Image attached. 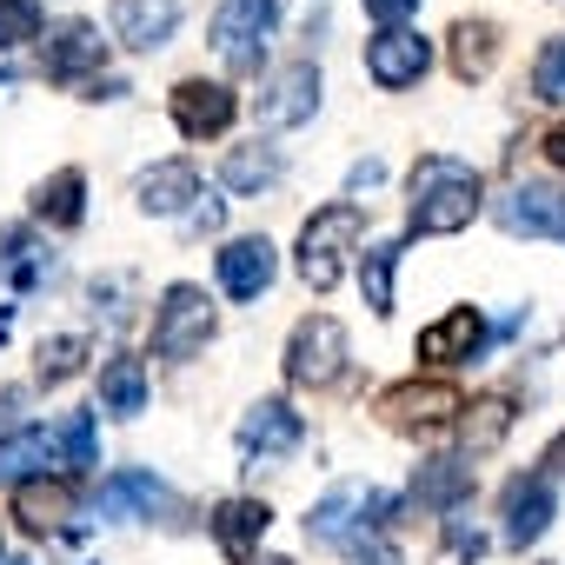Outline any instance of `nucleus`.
Segmentation results:
<instances>
[{
  "mask_svg": "<svg viewBox=\"0 0 565 565\" xmlns=\"http://www.w3.org/2000/svg\"><path fill=\"white\" fill-rule=\"evenodd\" d=\"M406 186H413V233H426V239H446V233L472 226V213L486 206L479 200L486 180L466 160H452V153H419Z\"/></svg>",
  "mask_w": 565,
  "mask_h": 565,
  "instance_id": "nucleus-1",
  "label": "nucleus"
},
{
  "mask_svg": "<svg viewBox=\"0 0 565 565\" xmlns=\"http://www.w3.org/2000/svg\"><path fill=\"white\" fill-rule=\"evenodd\" d=\"M353 239H360V206H320L313 220H307V233H300V279L313 294H333L340 287V273H347V253H353Z\"/></svg>",
  "mask_w": 565,
  "mask_h": 565,
  "instance_id": "nucleus-2",
  "label": "nucleus"
},
{
  "mask_svg": "<svg viewBox=\"0 0 565 565\" xmlns=\"http://www.w3.org/2000/svg\"><path fill=\"white\" fill-rule=\"evenodd\" d=\"M273 28H279V0H220L213 8V54L233 74H259Z\"/></svg>",
  "mask_w": 565,
  "mask_h": 565,
  "instance_id": "nucleus-3",
  "label": "nucleus"
},
{
  "mask_svg": "<svg viewBox=\"0 0 565 565\" xmlns=\"http://www.w3.org/2000/svg\"><path fill=\"white\" fill-rule=\"evenodd\" d=\"M393 519V499L380 492V486H333L313 512H307V532L320 539V545H360L366 532H380Z\"/></svg>",
  "mask_w": 565,
  "mask_h": 565,
  "instance_id": "nucleus-4",
  "label": "nucleus"
},
{
  "mask_svg": "<svg viewBox=\"0 0 565 565\" xmlns=\"http://www.w3.org/2000/svg\"><path fill=\"white\" fill-rule=\"evenodd\" d=\"M206 340H213V300L180 279V287L160 294V313H153V353H160V360H193V353H206Z\"/></svg>",
  "mask_w": 565,
  "mask_h": 565,
  "instance_id": "nucleus-5",
  "label": "nucleus"
},
{
  "mask_svg": "<svg viewBox=\"0 0 565 565\" xmlns=\"http://www.w3.org/2000/svg\"><path fill=\"white\" fill-rule=\"evenodd\" d=\"M347 373V327L333 313H307L287 333V380L294 386H333Z\"/></svg>",
  "mask_w": 565,
  "mask_h": 565,
  "instance_id": "nucleus-6",
  "label": "nucleus"
},
{
  "mask_svg": "<svg viewBox=\"0 0 565 565\" xmlns=\"http://www.w3.org/2000/svg\"><path fill=\"white\" fill-rule=\"evenodd\" d=\"M253 114H259V127H307L313 114H320V67L313 61H294V67H273L266 81H259V100H253Z\"/></svg>",
  "mask_w": 565,
  "mask_h": 565,
  "instance_id": "nucleus-7",
  "label": "nucleus"
},
{
  "mask_svg": "<svg viewBox=\"0 0 565 565\" xmlns=\"http://www.w3.org/2000/svg\"><path fill=\"white\" fill-rule=\"evenodd\" d=\"M380 413L399 426V433H439V426H452L459 413H466V399H459V386H446V380H406V386H393L386 399H380Z\"/></svg>",
  "mask_w": 565,
  "mask_h": 565,
  "instance_id": "nucleus-8",
  "label": "nucleus"
},
{
  "mask_svg": "<svg viewBox=\"0 0 565 565\" xmlns=\"http://www.w3.org/2000/svg\"><path fill=\"white\" fill-rule=\"evenodd\" d=\"M167 107H173V127L186 134V140H213V134H226L233 127V114H239V100H233V87L226 81H180L173 94H167Z\"/></svg>",
  "mask_w": 565,
  "mask_h": 565,
  "instance_id": "nucleus-9",
  "label": "nucleus"
},
{
  "mask_svg": "<svg viewBox=\"0 0 565 565\" xmlns=\"http://www.w3.org/2000/svg\"><path fill=\"white\" fill-rule=\"evenodd\" d=\"M499 220H505V233L558 239V246H565V186H552V180H519V186L499 200Z\"/></svg>",
  "mask_w": 565,
  "mask_h": 565,
  "instance_id": "nucleus-10",
  "label": "nucleus"
},
{
  "mask_svg": "<svg viewBox=\"0 0 565 565\" xmlns=\"http://www.w3.org/2000/svg\"><path fill=\"white\" fill-rule=\"evenodd\" d=\"M426 67H433V47H426L413 28H386V34L366 41V74H373L386 94H406Z\"/></svg>",
  "mask_w": 565,
  "mask_h": 565,
  "instance_id": "nucleus-11",
  "label": "nucleus"
},
{
  "mask_svg": "<svg viewBox=\"0 0 565 565\" xmlns=\"http://www.w3.org/2000/svg\"><path fill=\"white\" fill-rule=\"evenodd\" d=\"M273 273H279V259H273V239L266 233L226 239V253H220V287H226V300H259L273 287Z\"/></svg>",
  "mask_w": 565,
  "mask_h": 565,
  "instance_id": "nucleus-12",
  "label": "nucleus"
},
{
  "mask_svg": "<svg viewBox=\"0 0 565 565\" xmlns=\"http://www.w3.org/2000/svg\"><path fill=\"white\" fill-rule=\"evenodd\" d=\"M300 439H307V426H300V413L287 399H259L239 419V452L246 459H279V452H294Z\"/></svg>",
  "mask_w": 565,
  "mask_h": 565,
  "instance_id": "nucleus-13",
  "label": "nucleus"
},
{
  "mask_svg": "<svg viewBox=\"0 0 565 565\" xmlns=\"http://www.w3.org/2000/svg\"><path fill=\"white\" fill-rule=\"evenodd\" d=\"M41 54H47V81H87V74H100V61H107V41H100V28L94 21H67V28H54L47 41H41Z\"/></svg>",
  "mask_w": 565,
  "mask_h": 565,
  "instance_id": "nucleus-14",
  "label": "nucleus"
},
{
  "mask_svg": "<svg viewBox=\"0 0 565 565\" xmlns=\"http://www.w3.org/2000/svg\"><path fill=\"white\" fill-rule=\"evenodd\" d=\"M173 28H180V0H114V41L134 54L167 47Z\"/></svg>",
  "mask_w": 565,
  "mask_h": 565,
  "instance_id": "nucleus-15",
  "label": "nucleus"
},
{
  "mask_svg": "<svg viewBox=\"0 0 565 565\" xmlns=\"http://www.w3.org/2000/svg\"><path fill=\"white\" fill-rule=\"evenodd\" d=\"M193 200H200L193 160H160V167H147V173L134 180V206H140V213H186Z\"/></svg>",
  "mask_w": 565,
  "mask_h": 565,
  "instance_id": "nucleus-16",
  "label": "nucleus"
},
{
  "mask_svg": "<svg viewBox=\"0 0 565 565\" xmlns=\"http://www.w3.org/2000/svg\"><path fill=\"white\" fill-rule=\"evenodd\" d=\"M466 492H472V459H466V452H433V459L413 472V499L433 505V512H459Z\"/></svg>",
  "mask_w": 565,
  "mask_h": 565,
  "instance_id": "nucleus-17",
  "label": "nucleus"
},
{
  "mask_svg": "<svg viewBox=\"0 0 565 565\" xmlns=\"http://www.w3.org/2000/svg\"><path fill=\"white\" fill-rule=\"evenodd\" d=\"M266 525H273V512H266V499H220L213 505V539H220V552L226 558H253V545L266 539Z\"/></svg>",
  "mask_w": 565,
  "mask_h": 565,
  "instance_id": "nucleus-18",
  "label": "nucleus"
},
{
  "mask_svg": "<svg viewBox=\"0 0 565 565\" xmlns=\"http://www.w3.org/2000/svg\"><path fill=\"white\" fill-rule=\"evenodd\" d=\"M479 340H486V320H479L472 307H452L446 320H433V327L419 333V360L452 366V360H472V353H479Z\"/></svg>",
  "mask_w": 565,
  "mask_h": 565,
  "instance_id": "nucleus-19",
  "label": "nucleus"
},
{
  "mask_svg": "<svg viewBox=\"0 0 565 565\" xmlns=\"http://www.w3.org/2000/svg\"><path fill=\"white\" fill-rule=\"evenodd\" d=\"M100 512L107 519H153V512H173V492L153 472H114L100 486Z\"/></svg>",
  "mask_w": 565,
  "mask_h": 565,
  "instance_id": "nucleus-20",
  "label": "nucleus"
},
{
  "mask_svg": "<svg viewBox=\"0 0 565 565\" xmlns=\"http://www.w3.org/2000/svg\"><path fill=\"white\" fill-rule=\"evenodd\" d=\"M545 525H552V479H512L505 486V539L512 545H532V539H545Z\"/></svg>",
  "mask_w": 565,
  "mask_h": 565,
  "instance_id": "nucleus-21",
  "label": "nucleus"
},
{
  "mask_svg": "<svg viewBox=\"0 0 565 565\" xmlns=\"http://www.w3.org/2000/svg\"><path fill=\"white\" fill-rule=\"evenodd\" d=\"M74 505H81V492H74V479H28L21 492H14V512H21V525L28 532H61L67 519H74Z\"/></svg>",
  "mask_w": 565,
  "mask_h": 565,
  "instance_id": "nucleus-22",
  "label": "nucleus"
},
{
  "mask_svg": "<svg viewBox=\"0 0 565 565\" xmlns=\"http://www.w3.org/2000/svg\"><path fill=\"white\" fill-rule=\"evenodd\" d=\"M100 406H107L114 419H140V413H147V366H140L134 353H114V360L100 366Z\"/></svg>",
  "mask_w": 565,
  "mask_h": 565,
  "instance_id": "nucleus-23",
  "label": "nucleus"
},
{
  "mask_svg": "<svg viewBox=\"0 0 565 565\" xmlns=\"http://www.w3.org/2000/svg\"><path fill=\"white\" fill-rule=\"evenodd\" d=\"M34 213L47 226H81V213H87V173L81 167H61L54 180H41L34 186Z\"/></svg>",
  "mask_w": 565,
  "mask_h": 565,
  "instance_id": "nucleus-24",
  "label": "nucleus"
},
{
  "mask_svg": "<svg viewBox=\"0 0 565 565\" xmlns=\"http://www.w3.org/2000/svg\"><path fill=\"white\" fill-rule=\"evenodd\" d=\"M279 173H287V160H279V147H233L226 153V167H220V180L233 186V193H266V186H279Z\"/></svg>",
  "mask_w": 565,
  "mask_h": 565,
  "instance_id": "nucleus-25",
  "label": "nucleus"
},
{
  "mask_svg": "<svg viewBox=\"0 0 565 565\" xmlns=\"http://www.w3.org/2000/svg\"><path fill=\"white\" fill-rule=\"evenodd\" d=\"M492 61H499L492 21H459V28H452V74H459V81H486Z\"/></svg>",
  "mask_w": 565,
  "mask_h": 565,
  "instance_id": "nucleus-26",
  "label": "nucleus"
},
{
  "mask_svg": "<svg viewBox=\"0 0 565 565\" xmlns=\"http://www.w3.org/2000/svg\"><path fill=\"white\" fill-rule=\"evenodd\" d=\"M41 466H54V439L34 426V433H8V439H0V479H8V486H28Z\"/></svg>",
  "mask_w": 565,
  "mask_h": 565,
  "instance_id": "nucleus-27",
  "label": "nucleus"
},
{
  "mask_svg": "<svg viewBox=\"0 0 565 565\" xmlns=\"http://www.w3.org/2000/svg\"><path fill=\"white\" fill-rule=\"evenodd\" d=\"M505 433H512V399L505 393H486V399L466 406V459L472 452H492Z\"/></svg>",
  "mask_w": 565,
  "mask_h": 565,
  "instance_id": "nucleus-28",
  "label": "nucleus"
},
{
  "mask_svg": "<svg viewBox=\"0 0 565 565\" xmlns=\"http://www.w3.org/2000/svg\"><path fill=\"white\" fill-rule=\"evenodd\" d=\"M393 266H399V239H373L366 259H360V279H366V307L386 320L393 313Z\"/></svg>",
  "mask_w": 565,
  "mask_h": 565,
  "instance_id": "nucleus-29",
  "label": "nucleus"
},
{
  "mask_svg": "<svg viewBox=\"0 0 565 565\" xmlns=\"http://www.w3.org/2000/svg\"><path fill=\"white\" fill-rule=\"evenodd\" d=\"M0 259H8V273H14V287H34L41 273H54V253H41L28 233H0Z\"/></svg>",
  "mask_w": 565,
  "mask_h": 565,
  "instance_id": "nucleus-30",
  "label": "nucleus"
},
{
  "mask_svg": "<svg viewBox=\"0 0 565 565\" xmlns=\"http://www.w3.org/2000/svg\"><path fill=\"white\" fill-rule=\"evenodd\" d=\"M54 446L67 452V466H74V472H94V466H100V446H94V413H67V419H61V433H54Z\"/></svg>",
  "mask_w": 565,
  "mask_h": 565,
  "instance_id": "nucleus-31",
  "label": "nucleus"
},
{
  "mask_svg": "<svg viewBox=\"0 0 565 565\" xmlns=\"http://www.w3.org/2000/svg\"><path fill=\"white\" fill-rule=\"evenodd\" d=\"M479 552H486V532H479L466 512H452V519H446V539H439V552H433V565H479Z\"/></svg>",
  "mask_w": 565,
  "mask_h": 565,
  "instance_id": "nucleus-32",
  "label": "nucleus"
},
{
  "mask_svg": "<svg viewBox=\"0 0 565 565\" xmlns=\"http://www.w3.org/2000/svg\"><path fill=\"white\" fill-rule=\"evenodd\" d=\"M81 360H87V340H81V333H61V340H41V380H47V386H61V380H74V373H81Z\"/></svg>",
  "mask_w": 565,
  "mask_h": 565,
  "instance_id": "nucleus-33",
  "label": "nucleus"
},
{
  "mask_svg": "<svg viewBox=\"0 0 565 565\" xmlns=\"http://www.w3.org/2000/svg\"><path fill=\"white\" fill-rule=\"evenodd\" d=\"M532 94L552 100V107H565V41H545V47H539V61H532Z\"/></svg>",
  "mask_w": 565,
  "mask_h": 565,
  "instance_id": "nucleus-34",
  "label": "nucleus"
},
{
  "mask_svg": "<svg viewBox=\"0 0 565 565\" xmlns=\"http://www.w3.org/2000/svg\"><path fill=\"white\" fill-rule=\"evenodd\" d=\"M21 41H41V8L34 0H0V54Z\"/></svg>",
  "mask_w": 565,
  "mask_h": 565,
  "instance_id": "nucleus-35",
  "label": "nucleus"
},
{
  "mask_svg": "<svg viewBox=\"0 0 565 565\" xmlns=\"http://www.w3.org/2000/svg\"><path fill=\"white\" fill-rule=\"evenodd\" d=\"M366 14H373L380 34H386V28H406V21L419 14V0H366Z\"/></svg>",
  "mask_w": 565,
  "mask_h": 565,
  "instance_id": "nucleus-36",
  "label": "nucleus"
},
{
  "mask_svg": "<svg viewBox=\"0 0 565 565\" xmlns=\"http://www.w3.org/2000/svg\"><path fill=\"white\" fill-rule=\"evenodd\" d=\"M220 220H226V206H220V200H213V193H200V200H193V206H186V226H193V233H213V226H220Z\"/></svg>",
  "mask_w": 565,
  "mask_h": 565,
  "instance_id": "nucleus-37",
  "label": "nucleus"
},
{
  "mask_svg": "<svg viewBox=\"0 0 565 565\" xmlns=\"http://www.w3.org/2000/svg\"><path fill=\"white\" fill-rule=\"evenodd\" d=\"M380 180H386V167H380V160H360V167H353V180H347V186H353V193H373V186H380Z\"/></svg>",
  "mask_w": 565,
  "mask_h": 565,
  "instance_id": "nucleus-38",
  "label": "nucleus"
},
{
  "mask_svg": "<svg viewBox=\"0 0 565 565\" xmlns=\"http://www.w3.org/2000/svg\"><path fill=\"white\" fill-rule=\"evenodd\" d=\"M539 466H545L539 479H565V433H558V439L545 446V459H539Z\"/></svg>",
  "mask_w": 565,
  "mask_h": 565,
  "instance_id": "nucleus-39",
  "label": "nucleus"
},
{
  "mask_svg": "<svg viewBox=\"0 0 565 565\" xmlns=\"http://www.w3.org/2000/svg\"><path fill=\"white\" fill-rule=\"evenodd\" d=\"M545 160H552V167H558V173H565V120H558V127H552V134H545Z\"/></svg>",
  "mask_w": 565,
  "mask_h": 565,
  "instance_id": "nucleus-40",
  "label": "nucleus"
},
{
  "mask_svg": "<svg viewBox=\"0 0 565 565\" xmlns=\"http://www.w3.org/2000/svg\"><path fill=\"white\" fill-rule=\"evenodd\" d=\"M360 565H406V558H399V545H373V552H366Z\"/></svg>",
  "mask_w": 565,
  "mask_h": 565,
  "instance_id": "nucleus-41",
  "label": "nucleus"
},
{
  "mask_svg": "<svg viewBox=\"0 0 565 565\" xmlns=\"http://www.w3.org/2000/svg\"><path fill=\"white\" fill-rule=\"evenodd\" d=\"M253 565H294V558H253Z\"/></svg>",
  "mask_w": 565,
  "mask_h": 565,
  "instance_id": "nucleus-42",
  "label": "nucleus"
},
{
  "mask_svg": "<svg viewBox=\"0 0 565 565\" xmlns=\"http://www.w3.org/2000/svg\"><path fill=\"white\" fill-rule=\"evenodd\" d=\"M0 565H28V558H0Z\"/></svg>",
  "mask_w": 565,
  "mask_h": 565,
  "instance_id": "nucleus-43",
  "label": "nucleus"
}]
</instances>
